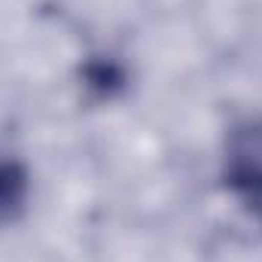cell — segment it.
<instances>
[{
	"label": "cell",
	"instance_id": "cell-1",
	"mask_svg": "<svg viewBox=\"0 0 262 262\" xmlns=\"http://www.w3.org/2000/svg\"><path fill=\"white\" fill-rule=\"evenodd\" d=\"M223 183L250 213L262 216V116L235 122L226 137Z\"/></svg>",
	"mask_w": 262,
	"mask_h": 262
},
{
	"label": "cell",
	"instance_id": "cell-2",
	"mask_svg": "<svg viewBox=\"0 0 262 262\" xmlns=\"http://www.w3.org/2000/svg\"><path fill=\"white\" fill-rule=\"evenodd\" d=\"M28 171L15 159H0V226L25 213L28 204Z\"/></svg>",
	"mask_w": 262,
	"mask_h": 262
},
{
	"label": "cell",
	"instance_id": "cell-3",
	"mask_svg": "<svg viewBox=\"0 0 262 262\" xmlns=\"http://www.w3.org/2000/svg\"><path fill=\"white\" fill-rule=\"evenodd\" d=\"M85 79H89V85H92V89H101V92L107 95V92H110L122 76H119V70H116L113 64H89Z\"/></svg>",
	"mask_w": 262,
	"mask_h": 262
}]
</instances>
